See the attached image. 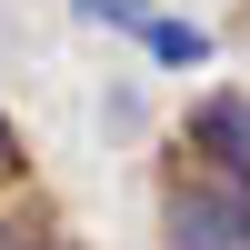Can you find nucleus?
Here are the masks:
<instances>
[{
  "label": "nucleus",
  "mask_w": 250,
  "mask_h": 250,
  "mask_svg": "<svg viewBox=\"0 0 250 250\" xmlns=\"http://www.w3.org/2000/svg\"><path fill=\"white\" fill-rule=\"evenodd\" d=\"M160 240L170 250H250V180L190 150L160 190Z\"/></svg>",
  "instance_id": "nucleus-1"
},
{
  "label": "nucleus",
  "mask_w": 250,
  "mask_h": 250,
  "mask_svg": "<svg viewBox=\"0 0 250 250\" xmlns=\"http://www.w3.org/2000/svg\"><path fill=\"white\" fill-rule=\"evenodd\" d=\"M180 150H200V160L250 180V90H200L190 120H180Z\"/></svg>",
  "instance_id": "nucleus-2"
},
{
  "label": "nucleus",
  "mask_w": 250,
  "mask_h": 250,
  "mask_svg": "<svg viewBox=\"0 0 250 250\" xmlns=\"http://www.w3.org/2000/svg\"><path fill=\"white\" fill-rule=\"evenodd\" d=\"M140 50H150L160 70H200V60H210V30H200V20H150Z\"/></svg>",
  "instance_id": "nucleus-3"
},
{
  "label": "nucleus",
  "mask_w": 250,
  "mask_h": 250,
  "mask_svg": "<svg viewBox=\"0 0 250 250\" xmlns=\"http://www.w3.org/2000/svg\"><path fill=\"white\" fill-rule=\"evenodd\" d=\"M0 250H80V240H60L50 210H20V220H0Z\"/></svg>",
  "instance_id": "nucleus-4"
},
{
  "label": "nucleus",
  "mask_w": 250,
  "mask_h": 250,
  "mask_svg": "<svg viewBox=\"0 0 250 250\" xmlns=\"http://www.w3.org/2000/svg\"><path fill=\"white\" fill-rule=\"evenodd\" d=\"M70 10L90 20V30H150V20H160L150 0H70Z\"/></svg>",
  "instance_id": "nucleus-5"
},
{
  "label": "nucleus",
  "mask_w": 250,
  "mask_h": 250,
  "mask_svg": "<svg viewBox=\"0 0 250 250\" xmlns=\"http://www.w3.org/2000/svg\"><path fill=\"white\" fill-rule=\"evenodd\" d=\"M20 160H30V150H20V130H10V120H0V190H10V180H20Z\"/></svg>",
  "instance_id": "nucleus-6"
}]
</instances>
